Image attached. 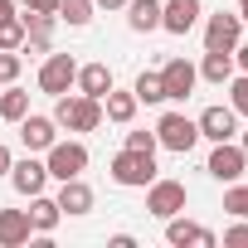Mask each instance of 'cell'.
I'll list each match as a JSON object with an SVG mask.
<instances>
[{
	"label": "cell",
	"instance_id": "6da1fadb",
	"mask_svg": "<svg viewBox=\"0 0 248 248\" xmlns=\"http://www.w3.org/2000/svg\"><path fill=\"white\" fill-rule=\"evenodd\" d=\"M54 122L63 132H97L102 127V102L97 97H83V93H59Z\"/></svg>",
	"mask_w": 248,
	"mask_h": 248
},
{
	"label": "cell",
	"instance_id": "7a4b0ae2",
	"mask_svg": "<svg viewBox=\"0 0 248 248\" xmlns=\"http://www.w3.org/2000/svg\"><path fill=\"white\" fill-rule=\"evenodd\" d=\"M112 180L127 185V190H146V185L156 180V156H151V151H127V146H122V151L112 156Z\"/></svg>",
	"mask_w": 248,
	"mask_h": 248
},
{
	"label": "cell",
	"instance_id": "3957f363",
	"mask_svg": "<svg viewBox=\"0 0 248 248\" xmlns=\"http://www.w3.org/2000/svg\"><path fill=\"white\" fill-rule=\"evenodd\" d=\"M156 141H161L166 151H175V156H190L195 141H200L195 117H185V112H166V117L156 122Z\"/></svg>",
	"mask_w": 248,
	"mask_h": 248
},
{
	"label": "cell",
	"instance_id": "277c9868",
	"mask_svg": "<svg viewBox=\"0 0 248 248\" xmlns=\"http://www.w3.org/2000/svg\"><path fill=\"white\" fill-rule=\"evenodd\" d=\"M44 166H49V180H73L88 170V146L83 141H54L44 151Z\"/></svg>",
	"mask_w": 248,
	"mask_h": 248
},
{
	"label": "cell",
	"instance_id": "5b68a950",
	"mask_svg": "<svg viewBox=\"0 0 248 248\" xmlns=\"http://www.w3.org/2000/svg\"><path fill=\"white\" fill-rule=\"evenodd\" d=\"M214 180H224V185H233V180H243V170H248V156H243V146L238 141H214V151H209V166H204Z\"/></svg>",
	"mask_w": 248,
	"mask_h": 248
},
{
	"label": "cell",
	"instance_id": "8992f818",
	"mask_svg": "<svg viewBox=\"0 0 248 248\" xmlns=\"http://www.w3.org/2000/svg\"><path fill=\"white\" fill-rule=\"evenodd\" d=\"M185 200H190V190H185L180 180H151V185H146V209H151L156 219L185 214Z\"/></svg>",
	"mask_w": 248,
	"mask_h": 248
},
{
	"label": "cell",
	"instance_id": "52a82bcc",
	"mask_svg": "<svg viewBox=\"0 0 248 248\" xmlns=\"http://www.w3.org/2000/svg\"><path fill=\"white\" fill-rule=\"evenodd\" d=\"M73 78H78L73 54H49V59L39 63V93H49V97L68 93V88H73Z\"/></svg>",
	"mask_w": 248,
	"mask_h": 248
},
{
	"label": "cell",
	"instance_id": "ba28073f",
	"mask_svg": "<svg viewBox=\"0 0 248 248\" xmlns=\"http://www.w3.org/2000/svg\"><path fill=\"white\" fill-rule=\"evenodd\" d=\"M195 127H200V137H209V141H233L238 137V112L233 107H204L200 117H195Z\"/></svg>",
	"mask_w": 248,
	"mask_h": 248
},
{
	"label": "cell",
	"instance_id": "9c48e42d",
	"mask_svg": "<svg viewBox=\"0 0 248 248\" xmlns=\"http://www.w3.org/2000/svg\"><path fill=\"white\" fill-rule=\"evenodd\" d=\"M238 34H243V20L238 15H209V25H204V49H219V54H233L238 49Z\"/></svg>",
	"mask_w": 248,
	"mask_h": 248
},
{
	"label": "cell",
	"instance_id": "30bf717a",
	"mask_svg": "<svg viewBox=\"0 0 248 248\" xmlns=\"http://www.w3.org/2000/svg\"><path fill=\"white\" fill-rule=\"evenodd\" d=\"M195 78H200V68H195L190 59H170V63L161 68V88H166L170 102H185V97L195 93Z\"/></svg>",
	"mask_w": 248,
	"mask_h": 248
},
{
	"label": "cell",
	"instance_id": "8fae6325",
	"mask_svg": "<svg viewBox=\"0 0 248 248\" xmlns=\"http://www.w3.org/2000/svg\"><path fill=\"white\" fill-rule=\"evenodd\" d=\"M166 243H175V248H214V233L204 224H195V219L170 214L166 219Z\"/></svg>",
	"mask_w": 248,
	"mask_h": 248
},
{
	"label": "cell",
	"instance_id": "7c38bea8",
	"mask_svg": "<svg viewBox=\"0 0 248 248\" xmlns=\"http://www.w3.org/2000/svg\"><path fill=\"white\" fill-rule=\"evenodd\" d=\"M20 141H25V151H49V146L59 141V122L25 112V117H20Z\"/></svg>",
	"mask_w": 248,
	"mask_h": 248
},
{
	"label": "cell",
	"instance_id": "4fadbf2b",
	"mask_svg": "<svg viewBox=\"0 0 248 248\" xmlns=\"http://www.w3.org/2000/svg\"><path fill=\"white\" fill-rule=\"evenodd\" d=\"M10 185H15L20 195H39V190L49 185V166L34 161V151H30L25 161H10Z\"/></svg>",
	"mask_w": 248,
	"mask_h": 248
},
{
	"label": "cell",
	"instance_id": "5bb4252c",
	"mask_svg": "<svg viewBox=\"0 0 248 248\" xmlns=\"http://www.w3.org/2000/svg\"><path fill=\"white\" fill-rule=\"evenodd\" d=\"M34 238L30 209H0V248H25Z\"/></svg>",
	"mask_w": 248,
	"mask_h": 248
},
{
	"label": "cell",
	"instance_id": "9a60e30c",
	"mask_svg": "<svg viewBox=\"0 0 248 248\" xmlns=\"http://www.w3.org/2000/svg\"><path fill=\"white\" fill-rule=\"evenodd\" d=\"M200 20V0H166L161 5V30L166 34H190Z\"/></svg>",
	"mask_w": 248,
	"mask_h": 248
},
{
	"label": "cell",
	"instance_id": "2e32d148",
	"mask_svg": "<svg viewBox=\"0 0 248 248\" xmlns=\"http://www.w3.org/2000/svg\"><path fill=\"white\" fill-rule=\"evenodd\" d=\"M73 88H78L83 97H97V102H102V93L112 88V68H107V63H83L78 78H73Z\"/></svg>",
	"mask_w": 248,
	"mask_h": 248
},
{
	"label": "cell",
	"instance_id": "e0dca14e",
	"mask_svg": "<svg viewBox=\"0 0 248 248\" xmlns=\"http://www.w3.org/2000/svg\"><path fill=\"white\" fill-rule=\"evenodd\" d=\"M59 209H63V214H88V209H93V190L83 185V175L59 180Z\"/></svg>",
	"mask_w": 248,
	"mask_h": 248
},
{
	"label": "cell",
	"instance_id": "ac0fdd59",
	"mask_svg": "<svg viewBox=\"0 0 248 248\" xmlns=\"http://www.w3.org/2000/svg\"><path fill=\"white\" fill-rule=\"evenodd\" d=\"M59 219H63L59 200H49L44 190H39V195H30V224H34V233H54V229H59Z\"/></svg>",
	"mask_w": 248,
	"mask_h": 248
},
{
	"label": "cell",
	"instance_id": "d6986e66",
	"mask_svg": "<svg viewBox=\"0 0 248 248\" xmlns=\"http://www.w3.org/2000/svg\"><path fill=\"white\" fill-rule=\"evenodd\" d=\"M137 107H141V102H137V93H117V88H107V93H102V117H107V122H117V127H127V122L137 117Z\"/></svg>",
	"mask_w": 248,
	"mask_h": 248
},
{
	"label": "cell",
	"instance_id": "ffe728a7",
	"mask_svg": "<svg viewBox=\"0 0 248 248\" xmlns=\"http://www.w3.org/2000/svg\"><path fill=\"white\" fill-rule=\"evenodd\" d=\"M127 25H132L137 34L161 30V0H127Z\"/></svg>",
	"mask_w": 248,
	"mask_h": 248
},
{
	"label": "cell",
	"instance_id": "44dd1931",
	"mask_svg": "<svg viewBox=\"0 0 248 248\" xmlns=\"http://www.w3.org/2000/svg\"><path fill=\"white\" fill-rule=\"evenodd\" d=\"M233 54H219V49H204V63H200V78H209V83H229L233 78Z\"/></svg>",
	"mask_w": 248,
	"mask_h": 248
},
{
	"label": "cell",
	"instance_id": "7402d4cb",
	"mask_svg": "<svg viewBox=\"0 0 248 248\" xmlns=\"http://www.w3.org/2000/svg\"><path fill=\"white\" fill-rule=\"evenodd\" d=\"M25 112H30V93H20V88L5 83V93H0V117H5V122H20Z\"/></svg>",
	"mask_w": 248,
	"mask_h": 248
},
{
	"label": "cell",
	"instance_id": "603a6c76",
	"mask_svg": "<svg viewBox=\"0 0 248 248\" xmlns=\"http://www.w3.org/2000/svg\"><path fill=\"white\" fill-rule=\"evenodd\" d=\"M93 10H97L93 0H59V20H68L73 30H83V25L93 20Z\"/></svg>",
	"mask_w": 248,
	"mask_h": 248
},
{
	"label": "cell",
	"instance_id": "cb8c5ba5",
	"mask_svg": "<svg viewBox=\"0 0 248 248\" xmlns=\"http://www.w3.org/2000/svg\"><path fill=\"white\" fill-rule=\"evenodd\" d=\"M132 93H137V102H166V88H161V73H141V78L132 83Z\"/></svg>",
	"mask_w": 248,
	"mask_h": 248
},
{
	"label": "cell",
	"instance_id": "d4e9b609",
	"mask_svg": "<svg viewBox=\"0 0 248 248\" xmlns=\"http://www.w3.org/2000/svg\"><path fill=\"white\" fill-rule=\"evenodd\" d=\"M20 44H25V20L5 15V20H0V49H20Z\"/></svg>",
	"mask_w": 248,
	"mask_h": 248
},
{
	"label": "cell",
	"instance_id": "484cf974",
	"mask_svg": "<svg viewBox=\"0 0 248 248\" xmlns=\"http://www.w3.org/2000/svg\"><path fill=\"white\" fill-rule=\"evenodd\" d=\"M229 107H233L238 117H248V73L229 78Z\"/></svg>",
	"mask_w": 248,
	"mask_h": 248
},
{
	"label": "cell",
	"instance_id": "4316f807",
	"mask_svg": "<svg viewBox=\"0 0 248 248\" xmlns=\"http://www.w3.org/2000/svg\"><path fill=\"white\" fill-rule=\"evenodd\" d=\"M224 209H229L233 219H248V185H238V180H233V190L224 195Z\"/></svg>",
	"mask_w": 248,
	"mask_h": 248
},
{
	"label": "cell",
	"instance_id": "83f0119b",
	"mask_svg": "<svg viewBox=\"0 0 248 248\" xmlns=\"http://www.w3.org/2000/svg\"><path fill=\"white\" fill-rule=\"evenodd\" d=\"M20 68H25L20 49H0V83H15V78H20Z\"/></svg>",
	"mask_w": 248,
	"mask_h": 248
},
{
	"label": "cell",
	"instance_id": "f1b7e54d",
	"mask_svg": "<svg viewBox=\"0 0 248 248\" xmlns=\"http://www.w3.org/2000/svg\"><path fill=\"white\" fill-rule=\"evenodd\" d=\"M156 146H161L156 132H127V151H151L156 156Z\"/></svg>",
	"mask_w": 248,
	"mask_h": 248
},
{
	"label": "cell",
	"instance_id": "f546056e",
	"mask_svg": "<svg viewBox=\"0 0 248 248\" xmlns=\"http://www.w3.org/2000/svg\"><path fill=\"white\" fill-rule=\"evenodd\" d=\"M224 243H233V248H248V219H243V224H233V229H224Z\"/></svg>",
	"mask_w": 248,
	"mask_h": 248
},
{
	"label": "cell",
	"instance_id": "4dcf8cb0",
	"mask_svg": "<svg viewBox=\"0 0 248 248\" xmlns=\"http://www.w3.org/2000/svg\"><path fill=\"white\" fill-rule=\"evenodd\" d=\"M25 10H44V15H59V0H25Z\"/></svg>",
	"mask_w": 248,
	"mask_h": 248
},
{
	"label": "cell",
	"instance_id": "1f68e13d",
	"mask_svg": "<svg viewBox=\"0 0 248 248\" xmlns=\"http://www.w3.org/2000/svg\"><path fill=\"white\" fill-rule=\"evenodd\" d=\"M233 63H238V68L248 73V44H238V49H233Z\"/></svg>",
	"mask_w": 248,
	"mask_h": 248
},
{
	"label": "cell",
	"instance_id": "d6a6232c",
	"mask_svg": "<svg viewBox=\"0 0 248 248\" xmlns=\"http://www.w3.org/2000/svg\"><path fill=\"white\" fill-rule=\"evenodd\" d=\"M10 161H15V156H10V146H0V175H10Z\"/></svg>",
	"mask_w": 248,
	"mask_h": 248
},
{
	"label": "cell",
	"instance_id": "836d02e7",
	"mask_svg": "<svg viewBox=\"0 0 248 248\" xmlns=\"http://www.w3.org/2000/svg\"><path fill=\"white\" fill-rule=\"evenodd\" d=\"M93 5H102V10H127V0H93Z\"/></svg>",
	"mask_w": 248,
	"mask_h": 248
},
{
	"label": "cell",
	"instance_id": "e575fe53",
	"mask_svg": "<svg viewBox=\"0 0 248 248\" xmlns=\"http://www.w3.org/2000/svg\"><path fill=\"white\" fill-rule=\"evenodd\" d=\"M5 15H15V0H0V20H5Z\"/></svg>",
	"mask_w": 248,
	"mask_h": 248
},
{
	"label": "cell",
	"instance_id": "d590c367",
	"mask_svg": "<svg viewBox=\"0 0 248 248\" xmlns=\"http://www.w3.org/2000/svg\"><path fill=\"white\" fill-rule=\"evenodd\" d=\"M238 146H243V156H248V127H243V137H238Z\"/></svg>",
	"mask_w": 248,
	"mask_h": 248
},
{
	"label": "cell",
	"instance_id": "8d00e7d4",
	"mask_svg": "<svg viewBox=\"0 0 248 248\" xmlns=\"http://www.w3.org/2000/svg\"><path fill=\"white\" fill-rule=\"evenodd\" d=\"M238 20H243V25H248V0H243V10H238Z\"/></svg>",
	"mask_w": 248,
	"mask_h": 248
},
{
	"label": "cell",
	"instance_id": "74e56055",
	"mask_svg": "<svg viewBox=\"0 0 248 248\" xmlns=\"http://www.w3.org/2000/svg\"><path fill=\"white\" fill-rule=\"evenodd\" d=\"M238 5H243V0H238Z\"/></svg>",
	"mask_w": 248,
	"mask_h": 248
}]
</instances>
